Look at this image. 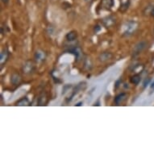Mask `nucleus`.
Segmentation results:
<instances>
[{"label":"nucleus","instance_id":"nucleus-5","mask_svg":"<svg viewBox=\"0 0 154 154\" xmlns=\"http://www.w3.org/2000/svg\"><path fill=\"white\" fill-rule=\"evenodd\" d=\"M135 24H136V23L133 22V21L129 22V23H128V28H127V30L124 32V33L128 35H131V33L133 32V31L135 30V28H136V27H135Z\"/></svg>","mask_w":154,"mask_h":154},{"label":"nucleus","instance_id":"nucleus-11","mask_svg":"<svg viewBox=\"0 0 154 154\" xmlns=\"http://www.w3.org/2000/svg\"><path fill=\"white\" fill-rule=\"evenodd\" d=\"M140 79H141L140 76L139 74H136V75H134L131 77V82L132 84H134V85H137V84H139V82H140Z\"/></svg>","mask_w":154,"mask_h":154},{"label":"nucleus","instance_id":"nucleus-19","mask_svg":"<svg viewBox=\"0 0 154 154\" xmlns=\"http://www.w3.org/2000/svg\"><path fill=\"white\" fill-rule=\"evenodd\" d=\"M86 1H88V0H86Z\"/></svg>","mask_w":154,"mask_h":154},{"label":"nucleus","instance_id":"nucleus-14","mask_svg":"<svg viewBox=\"0 0 154 154\" xmlns=\"http://www.w3.org/2000/svg\"><path fill=\"white\" fill-rule=\"evenodd\" d=\"M128 6H129V1L128 2H127L126 3H124V4H122L121 5V7H120V11H122L123 10V8H125V11L127 10V9H128Z\"/></svg>","mask_w":154,"mask_h":154},{"label":"nucleus","instance_id":"nucleus-17","mask_svg":"<svg viewBox=\"0 0 154 154\" xmlns=\"http://www.w3.org/2000/svg\"><path fill=\"white\" fill-rule=\"evenodd\" d=\"M151 88H152V89L154 88V81H153V82H152V85H151Z\"/></svg>","mask_w":154,"mask_h":154},{"label":"nucleus","instance_id":"nucleus-18","mask_svg":"<svg viewBox=\"0 0 154 154\" xmlns=\"http://www.w3.org/2000/svg\"><path fill=\"white\" fill-rule=\"evenodd\" d=\"M82 105V103H79V104H77V106H81Z\"/></svg>","mask_w":154,"mask_h":154},{"label":"nucleus","instance_id":"nucleus-2","mask_svg":"<svg viewBox=\"0 0 154 154\" xmlns=\"http://www.w3.org/2000/svg\"><path fill=\"white\" fill-rule=\"evenodd\" d=\"M147 46V44L144 41H142L140 43L137 44V45L135 46V48H134V50H133V54L134 56H137L140 53H141L142 51L144 50L145 47Z\"/></svg>","mask_w":154,"mask_h":154},{"label":"nucleus","instance_id":"nucleus-6","mask_svg":"<svg viewBox=\"0 0 154 154\" xmlns=\"http://www.w3.org/2000/svg\"><path fill=\"white\" fill-rule=\"evenodd\" d=\"M11 81L12 84H14V85H19V84H20L22 79H21V77L19 74L14 73L11 76Z\"/></svg>","mask_w":154,"mask_h":154},{"label":"nucleus","instance_id":"nucleus-15","mask_svg":"<svg viewBox=\"0 0 154 154\" xmlns=\"http://www.w3.org/2000/svg\"><path fill=\"white\" fill-rule=\"evenodd\" d=\"M149 82H150V79H145V80H144V84H143V85H144V87H146V86H147V85H148V84L149 83Z\"/></svg>","mask_w":154,"mask_h":154},{"label":"nucleus","instance_id":"nucleus-7","mask_svg":"<svg viewBox=\"0 0 154 154\" xmlns=\"http://www.w3.org/2000/svg\"><path fill=\"white\" fill-rule=\"evenodd\" d=\"M66 39H67V41H75L77 37H78V33L76 31H71L69 33H67V35H66Z\"/></svg>","mask_w":154,"mask_h":154},{"label":"nucleus","instance_id":"nucleus-10","mask_svg":"<svg viewBox=\"0 0 154 154\" xmlns=\"http://www.w3.org/2000/svg\"><path fill=\"white\" fill-rule=\"evenodd\" d=\"M35 59L37 60V61H43L45 58V54L44 52H40V51H38L35 53Z\"/></svg>","mask_w":154,"mask_h":154},{"label":"nucleus","instance_id":"nucleus-13","mask_svg":"<svg viewBox=\"0 0 154 154\" xmlns=\"http://www.w3.org/2000/svg\"><path fill=\"white\" fill-rule=\"evenodd\" d=\"M28 103V100L27 98H23V99H20V101L17 103L18 106H25Z\"/></svg>","mask_w":154,"mask_h":154},{"label":"nucleus","instance_id":"nucleus-9","mask_svg":"<svg viewBox=\"0 0 154 154\" xmlns=\"http://www.w3.org/2000/svg\"><path fill=\"white\" fill-rule=\"evenodd\" d=\"M8 57V53L7 50H3L2 53H1V57H0V60H1V66H3V65L4 64V62H6L7 59Z\"/></svg>","mask_w":154,"mask_h":154},{"label":"nucleus","instance_id":"nucleus-16","mask_svg":"<svg viewBox=\"0 0 154 154\" xmlns=\"http://www.w3.org/2000/svg\"><path fill=\"white\" fill-rule=\"evenodd\" d=\"M2 1H3V3H8V1H9V0H2Z\"/></svg>","mask_w":154,"mask_h":154},{"label":"nucleus","instance_id":"nucleus-3","mask_svg":"<svg viewBox=\"0 0 154 154\" xmlns=\"http://www.w3.org/2000/svg\"><path fill=\"white\" fill-rule=\"evenodd\" d=\"M102 5L103 8L106 10H110L114 5L113 0H103L102 1Z\"/></svg>","mask_w":154,"mask_h":154},{"label":"nucleus","instance_id":"nucleus-4","mask_svg":"<svg viewBox=\"0 0 154 154\" xmlns=\"http://www.w3.org/2000/svg\"><path fill=\"white\" fill-rule=\"evenodd\" d=\"M126 97H127L126 93L119 94H118V95L116 97V99H115V103H116L117 105H119V104L122 103L126 99Z\"/></svg>","mask_w":154,"mask_h":154},{"label":"nucleus","instance_id":"nucleus-8","mask_svg":"<svg viewBox=\"0 0 154 154\" xmlns=\"http://www.w3.org/2000/svg\"><path fill=\"white\" fill-rule=\"evenodd\" d=\"M111 57H112V54H111V53H103L99 56V60L101 61H103V62H104V61H108V60H110Z\"/></svg>","mask_w":154,"mask_h":154},{"label":"nucleus","instance_id":"nucleus-1","mask_svg":"<svg viewBox=\"0 0 154 154\" xmlns=\"http://www.w3.org/2000/svg\"><path fill=\"white\" fill-rule=\"evenodd\" d=\"M35 69V66L32 61H26L23 66V73L26 74H31L33 73V71Z\"/></svg>","mask_w":154,"mask_h":154},{"label":"nucleus","instance_id":"nucleus-12","mask_svg":"<svg viewBox=\"0 0 154 154\" xmlns=\"http://www.w3.org/2000/svg\"><path fill=\"white\" fill-rule=\"evenodd\" d=\"M145 10L147 11L148 14H150V15L154 16V5H150L149 7H147Z\"/></svg>","mask_w":154,"mask_h":154}]
</instances>
